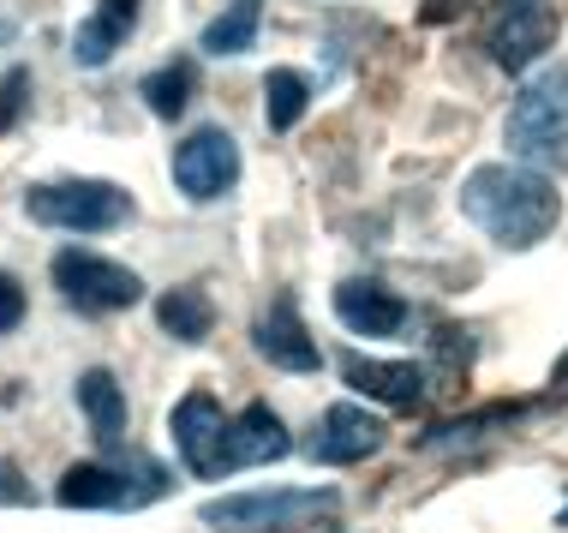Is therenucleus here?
<instances>
[{
	"mask_svg": "<svg viewBox=\"0 0 568 533\" xmlns=\"http://www.w3.org/2000/svg\"><path fill=\"white\" fill-rule=\"evenodd\" d=\"M383 420L372 414V408H359V402H335L317 414L312 425V462H324V467H353V462H372V455L383 450Z\"/></svg>",
	"mask_w": 568,
	"mask_h": 533,
	"instance_id": "9d476101",
	"label": "nucleus"
},
{
	"mask_svg": "<svg viewBox=\"0 0 568 533\" xmlns=\"http://www.w3.org/2000/svg\"><path fill=\"white\" fill-rule=\"evenodd\" d=\"M120 30L109 24V19H97V12H90V19L72 30V60H79V67H109V60L120 54Z\"/></svg>",
	"mask_w": 568,
	"mask_h": 533,
	"instance_id": "412c9836",
	"label": "nucleus"
},
{
	"mask_svg": "<svg viewBox=\"0 0 568 533\" xmlns=\"http://www.w3.org/2000/svg\"><path fill=\"white\" fill-rule=\"evenodd\" d=\"M557 42V7L550 0H497L485 24V49L503 72H527Z\"/></svg>",
	"mask_w": 568,
	"mask_h": 533,
	"instance_id": "0eeeda50",
	"label": "nucleus"
},
{
	"mask_svg": "<svg viewBox=\"0 0 568 533\" xmlns=\"http://www.w3.org/2000/svg\"><path fill=\"white\" fill-rule=\"evenodd\" d=\"M305 109H312V84H305V72L275 67L264 79V120H270V132H294L305 120Z\"/></svg>",
	"mask_w": 568,
	"mask_h": 533,
	"instance_id": "aec40b11",
	"label": "nucleus"
},
{
	"mask_svg": "<svg viewBox=\"0 0 568 533\" xmlns=\"http://www.w3.org/2000/svg\"><path fill=\"white\" fill-rule=\"evenodd\" d=\"M156 324L174 342H204L210 330H216V306H210V294L197 282H186V288L174 282L168 294H156Z\"/></svg>",
	"mask_w": 568,
	"mask_h": 533,
	"instance_id": "dca6fc26",
	"label": "nucleus"
},
{
	"mask_svg": "<svg viewBox=\"0 0 568 533\" xmlns=\"http://www.w3.org/2000/svg\"><path fill=\"white\" fill-rule=\"evenodd\" d=\"M72 395H79V408H84V420H90L102 450L126 444V390H120V378L109 365H90L79 384H72Z\"/></svg>",
	"mask_w": 568,
	"mask_h": 533,
	"instance_id": "2eb2a0df",
	"label": "nucleus"
},
{
	"mask_svg": "<svg viewBox=\"0 0 568 533\" xmlns=\"http://www.w3.org/2000/svg\"><path fill=\"white\" fill-rule=\"evenodd\" d=\"M460 217L479 228L485 240H497L503 252H527L562 222V198L550 187V174H539V169L485 162L460 187Z\"/></svg>",
	"mask_w": 568,
	"mask_h": 533,
	"instance_id": "f257e3e1",
	"label": "nucleus"
},
{
	"mask_svg": "<svg viewBox=\"0 0 568 533\" xmlns=\"http://www.w3.org/2000/svg\"><path fill=\"white\" fill-rule=\"evenodd\" d=\"M342 378L347 390L372 395L383 408H419L425 402V365L413 360H365V354H347L342 360Z\"/></svg>",
	"mask_w": 568,
	"mask_h": 533,
	"instance_id": "ddd939ff",
	"label": "nucleus"
},
{
	"mask_svg": "<svg viewBox=\"0 0 568 533\" xmlns=\"http://www.w3.org/2000/svg\"><path fill=\"white\" fill-rule=\"evenodd\" d=\"M287 455V425L275 420V408L252 402L227 420V474L240 467H264V462H282Z\"/></svg>",
	"mask_w": 568,
	"mask_h": 533,
	"instance_id": "4468645a",
	"label": "nucleus"
},
{
	"mask_svg": "<svg viewBox=\"0 0 568 533\" xmlns=\"http://www.w3.org/2000/svg\"><path fill=\"white\" fill-rule=\"evenodd\" d=\"M527 408H479V414H460V420H437L425 425L413 444L419 450H467V444H485L490 432H503V425H515Z\"/></svg>",
	"mask_w": 568,
	"mask_h": 533,
	"instance_id": "f3484780",
	"label": "nucleus"
},
{
	"mask_svg": "<svg viewBox=\"0 0 568 533\" xmlns=\"http://www.w3.org/2000/svg\"><path fill=\"white\" fill-rule=\"evenodd\" d=\"M342 510V492L329 485H282V492H234L210 497L197 522L216 533H305Z\"/></svg>",
	"mask_w": 568,
	"mask_h": 533,
	"instance_id": "7ed1b4c3",
	"label": "nucleus"
},
{
	"mask_svg": "<svg viewBox=\"0 0 568 533\" xmlns=\"http://www.w3.org/2000/svg\"><path fill=\"white\" fill-rule=\"evenodd\" d=\"M437 354L449 360V372H467L473 365V336L467 330H437Z\"/></svg>",
	"mask_w": 568,
	"mask_h": 533,
	"instance_id": "b1692460",
	"label": "nucleus"
},
{
	"mask_svg": "<svg viewBox=\"0 0 568 533\" xmlns=\"http://www.w3.org/2000/svg\"><path fill=\"white\" fill-rule=\"evenodd\" d=\"M162 492H168V474L144 450L114 455V462H79L54 485V497L67 510H144V504H156Z\"/></svg>",
	"mask_w": 568,
	"mask_h": 533,
	"instance_id": "39448f33",
	"label": "nucleus"
},
{
	"mask_svg": "<svg viewBox=\"0 0 568 533\" xmlns=\"http://www.w3.org/2000/svg\"><path fill=\"white\" fill-rule=\"evenodd\" d=\"M192 90H197V67L192 60H168V67H156L138 84V97L150 102L156 120H180V109H192Z\"/></svg>",
	"mask_w": 568,
	"mask_h": 533,
	"instance_id": "6ab92c4d",
	"label": "nucleus"
},
{
	"mask_svg": "<svg viewBox=\"0 0 568 533\" xmlns=\"http://www.w3.org/2000/svg\"><path fill=\"white\" fill-rule=\"evenodd\" d=\"M168 169H174L180 198L216 204V198H227V187L240 180V144H234V132H222V127H197V132L180 139Z\"/></svg>",
	"mask_w": 568,
	"mask_h": 533,
	"instance_id": "6e6552de",
	"label": "nucleus"
},
{
	"mask_svg": "<svg viewBox=\"0 0 568 533\" xmlns=\"http://www.w3.org/2000/svg\"><path fill=\"white\" fill-rule=\"evenodd\" d=\"M473 0H419V24H455Z\"/></svg>",
	"mask_w": 568,
	"mask_h": 533,
	"instance_id": "393cba45",
	"label": "nucleus"
},
{
	"mask_svg": "<svg viewBox=\"0 0 568 533\" xmlns=\"http://www.w3.org/2000/svg\"><path fill=\"white\" fill-rule=\"evenodd\" d=\"M257 24H264V0H234L227 12L204 24V37H197V49L204 54H245L257 42Z\"/></svg>",
	"mask_w": 568,
	"mask_h": 533,
	"instance_id": "a211bd4d",
	"label": "nucleus"
},
{
	"mask_svg": "<svg viewBox=\"0 0 568 533\" xmlns=\"http://www.w3.org/2000/svg\"><path fill=\"white\" fill-rule=\"evenodd\" d=\"M252 342H257V354H264L275 372H317L324 365V354H317V342H312V330L300 324V306L294 300H275V306L257 318V330H252Z\"/></svg>",
	"mask_w": 568,
	"mask_h": 533,
	"instance_id": "f8f14e48",
	"label": "nucleus"
},
{
	"mask_svg": "<svg viewBox=\"0 0 568 533\" xmlns=\"http://www.w3.org/2000/svg\"><path fill=\"white\" fill-rule=\"evenodd\" d=\"M49 276L54 288L67 294V306L72 312H126L144 300V282H138V270L126 264H114V258H102V252H84V247H67V252H54V264H49Z\"/></svg>",
	"mask_w": 568,
	"mask_h": 533,
	"instance_id": "423d86ee",
	"label": "nucleus"
},
{
	"mask_svg": "<svg viewBox=\"0 0 568 533\" xmlns=\"http://www.w3.org/2000/svg\"><path fill=\"white\" fill-rule=\"evenodd\" d=\"M24 102H30V67H12L7 79H0V132L19 127Z\"/></svg>",
	"mask_w": 568,
	"mask_h": 533,
	"instance_id": "4be33fe9",
	"label": "nucleus"
},
{
	"mask_svg": "<svg viewBox=\"0 0 568 533\" xmlns=\"http://www.w3.org/2000/svg\"><path fill=\"white\" fill-rule=\"evenodd\" d=\"M335 318H342L353 336L377 342V336H395V330L407 324V300L395 294V288L372 282V276H347L335 288Z\"/></svg>",
	"mask_w": 568,
	"mask_h": 533,
	"instance_id": "9b49d317",
	"label": "nucleus"
},
{
	"mask_svg": "<svg viewBox=\"0 0 568 533\" xmlns=\"http://www.w3.org/2000/svg\"><path fill=\"white\" fill-rule=\"evenodd\" d=\"M97 19H109L120 37H126V30L138 24V0H97Z\"/></svg>",
	"mask_w": 568,
	"mask_h": 533,
	"instance_id": "a878e982",
	"label": "nucleus"
},
{
	"mask_svg": "<svg viewBox=\"0 0 568 533\" xmlns=\"http://www.w3.org/2000/svg\"><path fill=\"white\" fill-rule=\"evenodd\" d=\"M557 378H568V360H562V365H557Z\"/></svg>",
	"mask_w": 568,
	"mask_h": 533,
	"instance_id": "cd10ccee",
	"label": "nucleus"
},
{
	"mask_svg": "<svg viewBox=\"0 0 568 533\" xmlns=\"http://www.w3.org/2000/svg\"><path fill=\"white\" fill-rule=\"evenodd\" d=\"M24 217L67 234H114L132 222V192L114 180H42L24 192Z\"/></svg>",
	"mask_w": 568,
	"mask_h": 533,
	"instance_id": "20e7f679",
	"label": "nucleus"
},
{
	"mask_svg": "<svg viewBox=\"0 0 568 533\" xmlns=\"http://www.w3.org/2000/svg\"><path fill=\"white\" fill-rule=\"evenodd\" d=\"M503 139H509L520 169H539V174L568 169V67H545L515 90Z\"/></svg>",
	"mask_w": 568,
	"mask_h": 533,
	"instance_id": "f03ea898",
	"label": "nucleus"
},
{
	"mask_svg": "<svg viewBox=\"0 0 568 533\" xmlns=\"http://www.w3.org/2000/svg\"><path fill=\"white\" fill-rule=\"evenodd\" d=\"M19 324H24V288L12 270H0V336H12Z\"/></svg>",
	"mask_w": 568,
	"mask_h": 533,
	"instance_id": "5701e85b",
	"label": "nucleus"
},
{
	"mask_svg": "<svg viewBox=\"0 0 568 533\" xmlns=\"http://www.w3.org/2000/svg\"><path fill=\"white\" fill-rule=\"evenodd\" d=\"M168 432H174V450H180V462H186V474H197V480L227 474V414L210 390L180 395L174 414H168Z\"/></svg>",
	"mask_w": 568,
	"mask_h": 533,
	"instance_id": "1a4fd4ad",
	"label": "nucleus"
},
{
	"mask_svg": "<svg viewBox=\"0 0 568 533\" xmlns=\"http://www.w3.org/2000/svg\"><path fill=\"white\" fill-rule=\"evenodd\" d=\"M0 504H30V485L12 462H0Z\"/></svg>",
	"mask_w": 568,
	"mask_h": 533,
	"instance_id": "bb28decb",
	"label": "nucleus"
}]
</instances>
